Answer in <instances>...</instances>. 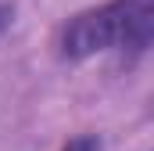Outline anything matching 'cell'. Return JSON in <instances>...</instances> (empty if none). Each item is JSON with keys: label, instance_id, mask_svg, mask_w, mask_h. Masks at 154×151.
Listing matches in <instances>:
<instances>
[{"label": "cell", "instance_id": "1", "mask_svg": "<svg viewBox=\"0 0 154 151\" xmlns=\"http://www.w3.org/2000/svg\"><path fill=\"white\" fill-rule=\"evenodd\" d=\"M154 43V18L136 11L129 0H108L100 7L79 11L57 33V54L68 61H86L93 54L136 58Z\"/></svg>", "mask_w": 154, "mask_h": 151}, {"label": "cell", "instance_id": "2", "mask_svg": "<svg viewBox=\"0 0 154 151\" xmlns=\"http://www.w3.org/2000/svg\"><path fill=\"white\" fill-rule=\"evenodd\" d=\"M61 151H100V137H97V133H79V137H72Z\"/></svg>", "mask_w": 154, "mask_h": 151}, {"label": "cell", "instance_id": "3", "mask_svg": "<svg viewBox=\"0 0 154 151\" xmlns=\"http://www.w3.org/2000/svg\"><path fill=\"white\" fill-rule=\"evenodd\" d=\"M11 22H14V7L11 4H0V33L11 29Z\"/></svg>", "mask_w": 154, "mask_h": 151}, {"label": "cell", "instance_id": "4", "mask_svg": "<svg viewBox=\"0 0 154 151\" xmlns=\"http://www.w3.org/2000/svg\"><path fill=\"white\" fill-rule=\"evenodd\" d=\"M129 4H133L136 11H143L147 18H154V0H129Z\"/></svg>", "mask_w": 154, "mask_h": 151}]
</instances>
